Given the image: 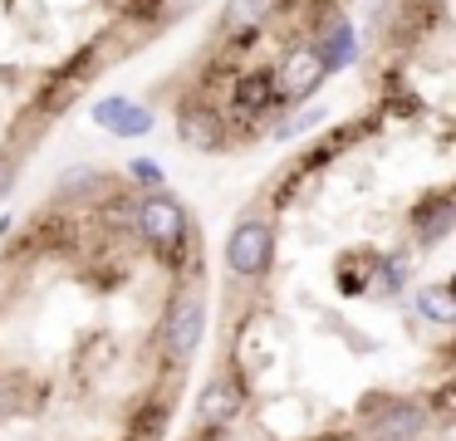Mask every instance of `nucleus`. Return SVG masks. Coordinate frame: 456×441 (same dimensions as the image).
I'll return each instance as SVG.
<instances>
[{"label": "nucleus", "mask_w": 456, "mask_h": 441, "mask_svg": "<svg viewBox=\"0 0 456 441\" xmlns=\"http://www.w3.org/2000/svg\"><path fill=\"white\" fill-rule=\"evenodd\" d=\"M358 49L354 0H226L197 54L158 84V103L182 147L236 157L285 137Z\"/></svg>", "instance_id": "nucleus-1"}, {"label": "nucleus", "mask_w": 456, "mask_h": 441, "mask_svg": "<svg viewBox=\"0 0 456 441\" xmlns=\"http://www.w3.org/2000/svg\"><path fill=\"white\" fill-rule=\"evenodd\" d=\"M207 0H0V201L109 69Z\"/></svg>", "instance_id": "nucleus-2"}, {"label": "nucleus", "mask_w": 456, "mask_h": 441, "mask_svg": "<svg viewBox=\"0 0 456 441\" xmlns=\"http://www.w3.org/2000/svg\"><path fill=\"white\" fill-rule=\"evenodd\" d=\"M207 280H182L177 290L167 294V314H162V343H167V358H187L201 339V323H207V294H201Z\"/></svg>", "instance_id": "nucleus-3"}, {"label": "nucleus", "mask_w": 456, "mask_h": 441, "mask_svg": "<svg viewBox=\"0 0 456 441\" xmlns=\"http://www.w3.org/2000/svg\"><path fill=\"white\" fill-rule=\"evenodd\" d=\"M275 265V241H270V221L260 211H250L236 221L226 241V270L231 280H265V270Z\"/></svg>", "instance_id": "nucleus-4"}, {"label": "nucleus", "mask_w": 456, "mask_h": 441, "mask_svg": "<svg viewBox=\"0 0 456 441\" xmlns=\"http://www.w3.org/2000/svg\"><path fill=\"white\" fill-rule=\"evenodd\" d=\"M422 427H427L422 402H368L363 417H358L363 441H417Z\"/></svg>", "instance_id": "nucleus-5"}, {"label": "nucleus", "mask_w": 456, "mask_h": 441, "mask_svg": "<svg viewBox=\"0 0 456 441\" xmlns=\"http://www.w3.org/2000/svg\"><path fill=\"white\" fill-rule=\"evenodd\" d=\"M240 417V378L226 372V378H211L207 392H201V407H197V421L207 431H221Z\"/></svg>", "instance_id": "nucleus-6"}, {"label": "nucleus", "mask_w": 456, "mask_h": 441, "mask_svg": "<svg viewBox=\"0 0 456 441\" xmlns=\"http://www.w3.org/2000/svg\"><path fill=\"white\" fill-rule=\"evenodd\" d=\"M417 314H422V319H432V323H452L456 319V299H452V290H446V280L417 290Z\"/></svg>", "instance_id": "nucleus-7"}]
</instances>
